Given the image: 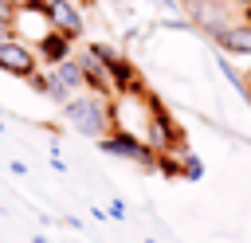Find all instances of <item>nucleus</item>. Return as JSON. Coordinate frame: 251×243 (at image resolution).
Returning a JSON list of instances; mask_svg holds the SVG:
<instances>
[{"mask_svg":"<svg viewBox=\"0 0 251 243\" xmlns=\"http://www.w3.org/2000/svg\"><path fill=\"white\" fill-rule=\"evenodd\" d=\"M59 110H63V118H67L82 137H90V141H98V137L110 133V102L98 98V94H90V90H86V94H82V90L71 94Z\"/></svg>","mask_w":251,"mask_h":243,"instance_id":"obj_1","label":"nucleus"},{"mask_svg":"<svg viewBox=\"0 0 251 243\" xmlns=\"http://www.w3.org/2000/svg\"><path fill=\"white\" fill-rule=\"evenodd\" d=\"M141 141H145L153 153H165V149H173V145H180V141H184V129L176 125V118H173L157 98H153V106H149V118H145Z\"/></svg>","mask_w":251,"mask_h":243,"instance_id":"obj_2","label":"nucleus"},{"mask_svg":"<svg viewBox=\"0 0 251 243\" xmlns=\"http://www.w3.org/2000/svg\"><path fill=\"white\" fill-rule=\"evenodd\" d=\"M98 145H102V153H110V157H126V161H137V165H145V169H153V161H157V153H153L141 137L122 133V129H110L106 137H98Z\"/></svg>","mask_w":251,"mask_h":243,"instance_id":"obj_3","label":"nucleus"},{"mask_svg":"<svg viewBox=\"0 0 251 243\" xmlns=\"http://www.w3.org/2000/svg\"><path fill=\"white\" fill-rule=\"evenodd\" d=\"M43 16H47V24H51V31H59V35H67L71 43L82 35V12H78V4L75 0H43Z\"/></svg>","mask_w":251,"mask_h":243,"instance_id":"obj_4","label":"nucleus"},{"mask_svg":"<svg viewBox=\"0 0 251 243\" xmlns=\"http://www.w3.org/2000/svg\"><path fill=\"white\" fill-rule=\"evenodd\" d=\"M0 71H4V74H16V78L27 82V78L39 71V59H35V51H31L27 43L8 39V43L0 47Z\"/></svg>","mask_w":251,"mask_h":243,"instance_id":"obj_5","label":"nucleus"},{"mask_svg":"<svg viewBox=\"0 0 251 243\" xmlns=\"http://www.w3.org/2000/svg\"><path fill=\"white\" fill-rule=\"evenodd\" d=\"M78 71H82V90H90V94H98V98H114V86H110V71H106V63H98L90 51H82L78 55Z\"/></svg>","mask_w":251,"mask_h":243,"instance_id":"obj_6","label":"nucleus"},{"mask_svg":"<svg viewBox=\"0 0 251 243\" xmlns=\"http://www.w3.org/2000/svg\"><path fill=\"white\" fill-rule=\"evenodd\" d=\"M106 71H110V86H114V94H145V78H141V71H137L126 55H118Z\"/></svg>","mask_w":251,"mask_h":243,"instance_id":"obj_7","label":"nucleus"},{"mask_svg":"<svg viewBox=\"0 0 251 243\" xmlns=\"http://www.w3.org/2000/svg\"><path fill=\"white\" fill-rule=\"evenodd\" d=\"M212 39L227 51V55H251V20H239V24H224L212 31Z\"/></svg>","mask_w":251,"mask_h":243,"instance_id":"obj_8","label":"nucleus"},{"mask_svg":"<svg viewBox=\"0 0 251 243\" xmlns=\"http://www.w3.org/2000/svg\"><path fill=\"white\" fill-rule=\"evenodd\" d=\"M35 59H39V67H55V63H63L67 55H71V39L67 35H59V31H47L43 39H35Z\"/></svg>","mask_w":251,"mask_h":243,"instance_id":"obj_9","label":"nucleus"},{"mask_svg":"<svg viewBox=\"0 0 251 243\" xmlns=\"http://www.w3.org/2000/svg\"><path fill=\"white\" fill-rule=\"evenodd\" d=\"M47 74L59 82V86H67L71 94H78L82 90V71H78V59L75 55H67L63 63H55V67H47Z\"/></svg>","mask_w":251,"mask_h":243,"instance_id":"obj_10","label":"nucleus"},{"mask_svg":"<svg viewBox=\"0 0 251 243\" xmlns=\"http://www.w3.org/2000/svg\"><path fill=\"white\" fill-rule=\"evenodd\" d=\"M180 176H184V180H200V176H204V161H200L192 149L180 153Z\"/></svg>","mask_w":251,"mask_h":243,"instance_id":"obj_11","label":"nucleus"},{"mask_svg":"<svg viewBox=\"0 0 251 243\" xmlns=\"http://www.w3.org/2000/svg\"><path fill=\"white\" fill-rule=\"evenodd\" d=\"M106 219H126V204H122V200H110V208H106Z\"/></svg>","mask_w":251,"mask_h":243,"instance_id":"obj_12","label":"nucleus"},{"mask_svg":"<svg viewBox=\"0 0 251 243\" xmlns=\"http://www.w3.org/2000/svg\"><path fill=\"white\" fill-rule=\"evenodd\" d=\"M39 4H43V0H8V8H12V12H24V8H39Z\"/></svg>","mask_w":251,"mask_h":243,"instance_id":"obj_13","label":"nucleus"},{"mask_svg":"<svg viewBox=\"0 0 251 243\" xmlns=\"http://www.w3.org/2000/svg\"><path fill=\"white\" fill-rule=\"evenodd\" d=\"M8 39H16V31H12V24H0V47H4Z\"/></svg>","mask_w":251,"mask_h":243,"instance_id":"obj_14","label":"nucleus"},{"mask_svg":"<svg viewBox=\"0 0 251 243\" xmlns=\"http://www.w3.org/2000/svg\"><path fill=\"white\" fill-rule=\"evenodd\" d=\"M231 4H239V8H251V0H231Z\"/></svg>","mask_w":251,"mask_h":243,"instance_id":"obj_15","label":"nucleus"},{"mask_svg":"<svg viewBox=\"0 0 251 243\" xmlns=\"http://www.w3.org/2000/svg\"><path fill=\"white\" fill-rule=\"evenodd\" d=\"M31 243H47V239H43V235H35V239H31Z\"/></svg>","mask_w":251,"mask_h":243,"instance_id":"obj_16","label":"nucleus"},{"mask_svg":"<svg viewBox=\"0 0 251 243\" xmlns=\"http://www.w3.org/2000/svg\"><path fill=\"white\" fill-rule=\"evenodd\" d=\"M0 133H4V118H0Z\"/></svg>","mask_w":251,"mask_h":243,"instance_id":"obj_17","label":"nucleus"},{"mask_svg":"<svg viewBox=\"0 0 251 243\" xmlns=\"http://www.w3.org/2000/svg\"><path fill=\"white\" fill-rule=\"evenodd\" d=\"M247 98H251V82H247Z\"/></svg>","mask_w":251,"mask_h":243,"instance_id":"obj_18","label":"nucleus"},{"mask_svg":"<svg viewBox=\"0 0 251 243\" xmlns=\"http://www.w3.org/2000/svg\"><path fill=\"white\" fill-rule=\"evenodd\" d=\"M208 4H224V0H208Z\"/></svg>","mask_w":251,"mask_h":243,"instance_id":"obj_19","label":"nucleus"}]
</instances>
